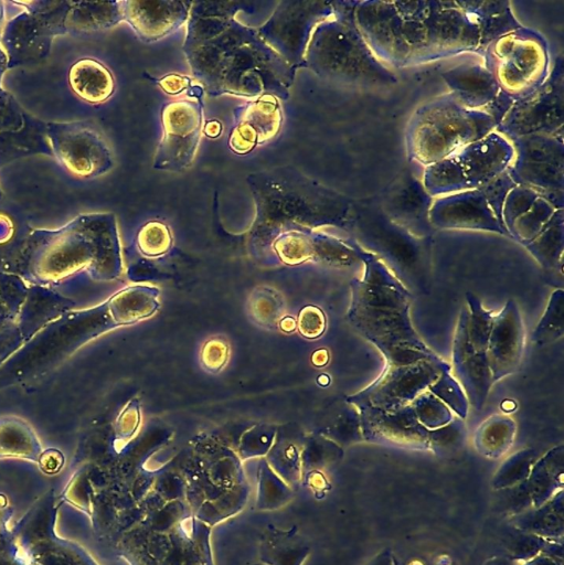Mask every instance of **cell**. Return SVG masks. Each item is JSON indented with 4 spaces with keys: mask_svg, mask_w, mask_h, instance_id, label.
I'll return each instance as SVG.
<instances>
[{
    "mask_svg": "<svg viewBox=\"0 0 564 565\" xmlns=\"http://www.w3.org/2000/svg\"><path fill=\"white\" fill-rule=\"evenodd\" d=\"M245 1L192 2L182 45L195 79L210 96L289 98L296 70L236 14Z\"/></svg>",
    "mask_w": 564,
    "mask_h": 565,
    "instance_id": "cell-1",
    "label": "cell"
},
{
    "mask_svg": "<svg viewBox=\"0 0 564 565\" xmlns=\"http://www.w3.org/2000/svg\"><path fill=\"white\" fill-rule=\"evenodd\" d=\"M246 182L255 205L253 236L270 243L286 231L347 223L354 213L348 198L294 166L252 172Z\"/></svg>",
    "mask_w": 564,
    "mask_h": 565,
    "instance_id": "cell-2",
    "label": "cell"
},
{
    "mask_svg": "<svg viewBox=\"0 0 564 565\" xmlns=\"http://www.w3.org/2000/svg\"><path fill=\"white\" fill-rule=\"evenodd\" d=\"M120 271L116 225L110 217H104L89 227L60 233L31 247L19 276L31 285L50 287L81 273L109 280Z\"/></svg>",
    "mask_w": 564,
    "mask_h": 565,
    "instance_id": "cell-3",
    "label": "cell"
},
{
    "mask_svg": "<svg viewBox=\"0 0 564 565\" xmlns=\"http://www.w3.org/2000/svg\"><path fill=\"white\" fill-rule=\"evenodd\" d=\"M332 4L333 14L311 34L302 67L340 84L371 87L394 83L393 74L380 63L358 30L348 3Z\"/></svg>",
    "mask_w": 564,
    "mask_h": 565,
    "instance_id": "cell-4",
    "label": "cell"
},
{
    "mask_svg": "<svg viewBox=\"0 0 564 565\" xmlns=\"http://www.w3.org/2000/svg\"><path fill=\"white\" fill-rule=\"evenodd\" d=\"M496 119L460 105L451 95L422 108L408 134L416 161L432 166L492 132Z\"/></svg>",
    "mask_w": 564,
    "mask_h": 565,
    "instance_id": "cell-5",
    "label": "cell"
},
{
    "mask_svg": "<svg viewBox=\"0 0 564 565\" xmlns=\"http://www.w3.org/2000/svg\"><path fill=\"white\" fill-rule=\"evenodd\" d=\"M512 158V145L492 131L428 166L425 190L435 194L483 188L503 173Z\"/></svg>",
    "mask_w": 564,
    "mask_h": 565,
    "instance_id": "cell-6",
    "label": "cell"
},
{
    "mask_svg": "<svg viewBox=\"0 0 564 565\" xmlns=\"http://www.w3.org/2000/svg\"><path fill=\"white\" fill-rule=\"evenodd\" d=\"M487 61L499 89L517 100L535 90L546 75L544 43L520 28L494 38L487 46Z\"/></svg>",
    "mask_w": 564,
    "mask_h": 565,
    "instance_id": "cell-7",
    "label": "cell"
},
{
    "mask_svg": "<svg viewBox=\"0 0 564 565\" xmlns=\"http://www.w3.org/2000/svg\"><path fill=\"white\" fill-rule=\"evenodd\" d=\"M332 2L284 0L258 28L260 39L289 66H304L307 45L318 24L333 14Z\"/></svg>",
    "mask_w": 564,
    "mask_h": 565,
    "instance_id": "cell-8",
    "label": "cell"
},
{
    "mask_svg": "<svg viewBox=\"0 0 564 565\" xmlns=\"http://www.w3.org/2000/svg\"><path fill=\"white\" fill-rule=\"evenodd\" d=\"M162 136L153 157L156 170L182 172L191 167L203 130L201 99H178L161 109Z\"/></svg>",
    "mask_w": 564,
    "mask_h": 565,
    "instance_id": "cell-9",
    "label": "cell"
},
{
    "mask_svg": "<svg viewBox=\"0 0 564 565\" xmlns=\"http://www.w3.org/2000/svg\"><path fill=\"white\" fill-rule=\"evenodd\" d=\"M563 125L562 73L554 72L535 90L510 106L501 131L512 139L528 136L556 137Z\"/></svg>",
    "mask_w": 564,
    "mask_h": 565,
    "instance_id": "cell-10",
    "label": "cell"
},
{
    "mask_svg": "<svg viewBox=\"0 0 564 565\" xmlns=\"http://www.w3.org/2000/svg\"><path fill=\"white\" fill-rule=\"evenodd\" d=\"M514 141L518 145L514 172L521 182L541 194L562 191V141L550 136H528Z\"/></svg>",
    "mask_w": 564,
    "mask_h": 565,
    "instance_id": "cell-11",
    "label": "cell"
},
{
    "mask_svg": "<svg viewBox=\"0 0 564 565\" xmlns=\"http://www.w3.org/2000/svg\"><path fill=\"white\" fill-rule=\"evenodd\" d=\"M280 99L272 94L251 98L235 110V125L228 147L236 154H247L257 146L275 139L283 126Z\"/></svg>",
    "mask_w": 564,
    "mask_h": 565,
    "instance_id": "cell-12",
    "label": "cell"
},
{
    "mask_svg": "<svg viewBox=\"0 0 564 565\" xmlns=\"http://www.w3.org/2000/svg\"><path fill=\"white\" fill-rule=\"evenodd\" d=\"M192 2L175 0L123 1L121 13L143 42L159 41L188 22Z\"/></svg>",
    "mask_w": 564,
    "mask_h": 565,
    "instance_id": "cell-13",
    "label": "cell"
},
{
    "mask_svg": "<svg viewBox=\"0 0 564 565\" xmlns=\"http://www.w3.org/2000/svg\"><path fill=\"white\" fill-rule=\"evenodd\" d=\"M451 89V96L462 106L477 110L493 102L499 87L490 73L482 65L464 64L443 74Z\"/></svg>",
    "mask_w": 564,
    "mask_h": 565,
    "instance_id": "cell-14",
    "label": "cell"
},
{
    "mask_svg": "<svg viewBox=\"0 0 564 565\" xmlns=\"http://www.w3.org/2000/svg\"><path fill=\"white\" fill-rule=\"evenodd\" d=\"M68 79L74 93L92 104L107 100L115 89V81L109 70L92 58H83L73 64Z\"/></svg>",
    "mask_w": 564,
    "mask_h": 565,
    "instance_id": "cell-15",
    "label": "cell"
},
{
    "mask_svg": "<svg viewBox=\"0 0 564 565\" xmlns=\"http://www.w3.org/2000/svg\"><path fill=\"white\" fill-rule=\"evenodd\" d=\"M429 205L428 193L409 174L398 179L394 185L389 189L384 196L382 207H385L387 214L395 217H418L427 211Z\"/></svg>",
    "mask_w": 564,
    "mask_h": 565,
    "instance_id": "cell-16",
    "label": "cell"
},
{
    "mask_svg": "<svg viewBox=\"0 0 564 565\" xmlns=\"http://www.w3.org/2000/svg\"><path fill=\"white\" fill-rule=\"evenodd\" d=\"M39 286L15 274H0V326L21 312Z\"/></svg>",
    "mask_w": 564,
    "mask_h": 565,
    "instance_id": "cell-17",
    "label": "cell"
},
{
    "mask_svg": "<svg viewBox=\"0 0 564 565\" xmlns=\"http://www.w3.org/2000/svg\"><path fill=\"white\" fill-rule=\"evenodd\" d=\"M39 449L32 427L21 417H0V454H30Z\"/></svg>",
    "mask_w": 564,
    "mask_h": 565,
    "instance_id": "cell-18",
    "label": "cell"
},
{
    "mask_svg": "<svg viewBox=\"0 0 564 565\" xmlns=\"http://www.w3.org/2000/svg\"><path fill=\"white\" fill-rule=\"evenodd\" d=\"M170 227L160 221L145 223L137 234L138 250L146 257H159L167 254L172 246Z\"/></svg>",
    "mask_w": 564,
    "mask_h": 565,
    "instance_id": "cell-19",
    "label": "cell"
},
{
    "mask_svg": "<svg viewBox=\"0 0 564 565\" xmlns=\"http://www.w3.org/2000/svg\"><path fill=\"white\" fill-rule=\"evenodd\" d=\"M231 356V347L226 339L212 337L207 339L200 350V363L209 373L216 374L227 364Z\"/></svg>",
    "mask_w": 564,
    "mask_h": 565,
    "instance_id": "cell-20",
    "label": "cell"
},
{
    "mask_svg": "<svg viewBox=\"0 0 564 565\" xmlns=\"http://www.w3.org/2000/svg\"><path fill=\"white\" fill-rule=\"evenodd\" d=\"M296 329L306 339L320 337L326 329L323 312L316 306H305L298 313Z\"/></svg>",
    "mask_w": 564,
    "mask_h": 565,
    "instance_id": "cell-21",
    "label": "cell"
},
{
    "mask_svg": "<svg viewBox=\"0 0 564 565\" xmlns=\"http://www.w3.org/2000/svg\"><path fill=\"white\" fill-rule=\"evenodd\" d=\"M140 424V403L137 398H134L127 403L116 419L117 438L120 440L131 438L138 430Z\"/></svg>",
    "mask_w": 564,
    "mask_h": 565,
    "instance_id": "cell-22",
    "label": "cell"
},
{
    "mask_svg": "<svg viewBox=\"0 0 564 565\" xmlns=\"http://www.w3.org/2000/svg\"><path fill=\"white\" fill-rule=\"evenodd\" d=\"M157 84L168 95H178L191 88V78L187 75L171 73L157 79Z\"/></svg>",
    "mask_w": 564,
    "mask_h": 565,
    "instance_id": "cell-23",
    "label": "cell"
},
{
    "mask_svg": "<svg viewBox=\"0 0 564 565\" xmlns=\"http://www.w3.org/2000/svg\"><path fill=\"white\" fill-rule=\"evenodd\" d=\"M222 124L216 119L209 120L203 126V132L210 138L219 137L222 132Z\"/></svg>",
    "mask_w": 564,
    "mask_h": 565,
    "instance_id": "cell-24",
    "label": "cell"
},
{
    "mask_svg": "<svg viewBox=\"0 0 564 565\" xmlns=\"http://www.w3.org/2000/svg\"><path fill=\"white\" fill-rule=\"evenodd\" d=\"M277 326L281 331L290 333L296 330V319L290 316H285L278 321Z\"/></svg>",
    "mask_w": 564,
    "mask_h": 565,
    "instance_id": "cell-25",
    "label": "cell"
},
{
    "mask_svg": "<svg viewBox=\"0 0 564 565\" xmlns=\"http://www.w3.org/2000/svg\"><path fill=\"white\" fill-rule=\"evenodd\" d=\"M328 360H329V354L326 349H319V350L315 351L311 356V362L318 367L327 364Z\"/></svg>",
    "mask_w": 564,
    "mask_h": 565,
    "instance_id": "cell-26",
    "label": "cell"
},
{
    "mask_svg": "<svg viewBox=\"0 0 564 565\" xmlns=\"http://www.w3.org/2000/svg\"><path fill=\"white\" fill-rule=\"evenodd\" d=\"M318 382L321 385H327L329 383V379L326 374H321L320 377L318 379Z\"/></svg>",
    "mask_w": 564,
    "mask_h": 565,
    "instance_id": "cell-27",
    "label": "cell"
}]
</instances>
